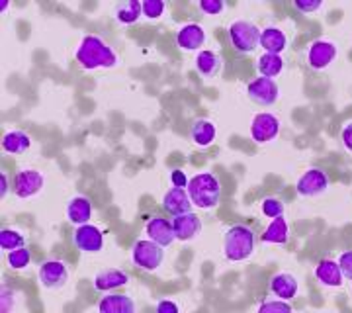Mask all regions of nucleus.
Listing matches in <instances>:
<instances>
[{
    "label": "nucleus",
    "mask_w": 352,
    "mask_h": 313,
    "mask_svg": "<svg viewBox=\"0 0 352 313\" xmlns=\"http://www.w3.org/2000/svg\"><path fill=\"white\" fill-rule=\"evenodd\" d=\"M76 63L87 69V71H94V69H112L118 65V55L113 50L98 36H87L82 38L80 45L76 47Z\"/></svg>",
    "instance_id": "f257e3e1"
},
{
    "label": "nucleus",
    "mask_w": 352,
    "mask_h": 313,
    "mask_svg": "<svg viewBox=\"0 0 352 313\" xmlns=\"http://www.w3.org/2000/svg\"><path fill=\"white\" fill-rule=\"evenodd\" d=\"M188 196L200 210H214L221 200V182L214 173H198L188 182Z\"/></svg>",
    "instance_id": "f03ea898"
},
{
    "label": "nucleus",
    "mask_w": 352,
    "mask_h": 313,
    "mask_svg": "<svg viewBox=\"0 0 352 313\" xmlns=\"http://www.w3.org/2000/svg\"><path fill=\"white\" fill-rule=\"evenodd\" d=\"M254 243H256V233L251 226L245 224L231 226L223 239V255L231 263L247 261L254 250Z\"/></svg>",
    "instance_id": "7ed1b4c3"
},
{
    "label": "nucleus",
    "mask_w": 352,
    "mask_h": 313,
    "mask_svg": "<svg viewBox=\"0 0 352 313\" xmlns=\"http://www.w3.org/2000/svg\"><path fill=\"white\" fill-rule=\"evenodd\" d=\"M229 41L233 50L249 55L261 45V30L249 20H235L229 25Z\"/></svg>",
    "instance_id": "20e7f679"
},
{
    "label": "nucleus",
    "mask_w": 352,
    "mask_h": 313,
    "mask_svg": "<svg viewBox=\"0 0 352 313\" xmlns=\"http://www.w3.org/2000/svg\"><path fill=\"white\" fill-rule=\"evenodd\" d=\"M164 250L159 243H155L153 239H139L135 241L133 249H131V261L141 270L155 272L161 263H163Z\"/></svg>",
    "instance_id": "39448f33"
},
{
    "label": "nucleus",
    "mask_w": 352,
    "mask_h": 313,
    "mask_svg": "<svg viewBox=\"0 0 352 313\" xmlns=\"http://www.w3.org/2000/svg\"><path fill=\"white\" fill-rule=\"evenodd\" d=\"M43 184H45L43 173H39L36 169H24V171L16 173V176H14L12 192L20 200H28V198L38 196L39 192L43 190Z\"/></svg>",
    "instance_id": "423d86ee"
},
{
    "label": "nucleus",
    "mask_w": 352,
    "mask_h": 313,
    "mask_svg": "<svg viewBox=\"0 0 352 313\" xmlns=\"http://www.w3.org/2000/svg\"><path fill=\"white\" fill-rule=\"evenodd\" d=\"M247 94L258 106H272L280 98V88H278V83L274 78L256 76V78H252L251 83H249Z\"/></svg>",
    "instance_id": "0eeeda50"
},
{
    "label": "nucleus",
    "mask_w": 352,
    "mask_h": 313,
    "mask_svg": "<svg viewBox=\"0 0 352 313\" xmlns=\"http://www.w3.org/2000/svg\"><path fill=\"white\" fill-rule=\"evenodd\" d=\"M329 184H331V180H329V175L323 169H309L305 175L300 176L296 190H298L300 196L315 198V196L327 192Z\"/></svg>",
    "instance_id": "6e6552de"
},
{
    "label": "nucleus",
    "mask_w": 352,
    "mask_h": 313,
    "mask_svg": "<svg viewBox=\"0 0 352 313\" xmlns=\"http://www.w3.org/2000/svg\"><path fill=\"white\" fill-rule=\"evenodd\" d=\"M69 280V268L63 261L50 259L39 266V282L41 286L47 290H59L63 288Z\"/></svg>",
    "instance_id": "1a4fd4ad"
},
{
    "label": "nucleus",
    "mask_w": 352,
    "mask_h": 313,
    "mask_svg": "<svg viewBox=\"0 0 352 313\" xmlns=\"http://www.w3.org/2000/svg\"><path fill=\"white\" fill-rule=\"evenodd\" d=\"M280 133V120H278L274 114H256L252 118L251 124V138L256 143H268L272 139L278 138Z\"/></svg>",
    "instance_id": "9d476101"
},
{
    "label": "nucleus",
    "mask_w": 352,
    "mask_h": 313,
    "mask_svg": "<svg viewBox=\"0 0 352 313\" xmlns=\"http://www.w3.org/2000/svg\"><path fill=\"white\" fill-rule=\"evenodd\" d=\"M337 57V45L329 39H317L307 50V65L314 71H323Z\"/></svg>",
    "instance_id": "9b49d317"
},
{
    "label": "nucleus",
    "mask_w": 352,
    "mask_h": 313,
    "mask_svg": "<svg viewBox=\"0 0 352 313\" xmlns=\"http://www.w3.org/2000/svg\"><path fill=\"white\" fill-rule=\"evenodd\" d=\"M73 243L82 252H100L104 249V235L96 226H78L73 233Z\"/></svg>",
    "instance_id": "f8f14e48"
},
{
    "label": "nucleus",
    "mask_w": 352,
    "mask_h": 313,
    "mask_svg": "<svg viewBox=\"0 0 352 313\" xmlns=\"http://www.w3.org/2000/svg\"><path fill=\"white\" fill-rule=\"evenodd\" d=\"M147 235L149 239H153L155 243H159L161 247H168V245H173L175 243V227H173V222H168V219H164L163 215H155L149 219V224H147Z\"/></svg>",
    "instance_id": "ddd939ff"
},
{
    "label": "nucleus",
    "mask_w": 352,
    "mask_h": 313,
    "mask_svg": "<svg viewBox=\"0 0 352 313\" xmlns=\"http://www.w3.org/2000/svg\"><path fill=\"white\" fill-rule=\"evenodd\" d=\"M176 43L184 51H198L206 43V30L200 24H186L176 32Z\"/></svg>",
    "instance_id": "4468645a"
},
{
    "label": "nucleus",
    "mask_w": 352,
    "mask_h": 313,
    "mask_svg": "<svg viewBox=\"0 0 352 313\" xmlns=\"http://www.w3.org/2000/svg\"><path fill=\"white\" fill-rule=\"evenodd\" d=\"M270 292L280 298V300H294L300 292V282L298 278L289 272H278L270 278Z\"/></svg>",
    "instance_id": "2eb2a0df"
},
{
    "label": "nucleus",
    "mask_w": 352,
    "mask_h": 313,
    "mask_svg": "<svg viewBox=\"0 0 352 313\" xmlns=\"http://www.w3.org/2000/svg\"><path fill=\"white\" fill-rule=\"evenodd\" d=\"M173 227H175V235L178 241H190V239L198 237L201 231V222L196 213L186 212L175 215L173 219Z\"/></svg>",
    "instance_id": "dca6fc26"
},
{
    "label": "nucleus",
    "mask_w": 352,
    "mask_h": 313,
    "mask_svg": "<svg viewBox=\"0 0 352 313\" xmlns=\"http://www.w3.org/2000/svg\"><path fill=\"white\" fill-rule=\"evenodd\" d=\"M163 210L170 215H180V213L192 212V200L188 196V190L184 188H170L163 196Z\"/></svg>",
    "instance_id": "f3484780"
},
{
    "label": "nucleus",
    "mask_w": 352,
    "mask_h": 313,
    "mask_svg": "<svg viewBox=\"0 0 352 313\" xmlns=\"http://www.w3.org/2000/svg\"><path fill=\"white\" fill-rule=\"evenodd\" d=\"M315 278L329 288H340L344 282L339 261H331V259H325L315 266Z\"/></svg>",
    "instance_id": "a211bd4d"
},
{
    "label": "nucleus",
    "mask_w": 352,
    "mask_h": 313,
    "mask_svg": "<svg viewBox=\"0 0 352 313\" xmlns=\"http://www.w3.org/2000/svg\"><path fill=\"white\" fill-rule=\"evenodd\" d=\"M92 215V202L87 196H75L67 204V219L75 226H85L88 224Z\"/></svg>",
    "instance_id": "6ab92c4d"
},
{
    "label": "nucleus",
    "mask_w": 352,
    "mask_h": 313,
    "mask_svg": "<svg viewBox=\"0 0 352 313\" xmlns=\"http://www.w3.org/2000/svg\"><path fill=\"white\" fill-rule=\"evenodd\" d=\"M286 45H288V38H286V34L280 28L268 25V28L261 30V47L266 53L280 55L282 51L286 50Z\"/></svg>",
    "instance_id": "aec40b11"
},
{
    "label": "nucleus",
    "mask_w": 352,
    "mask_h": 313,
    "mask_svg": "<svg viewBox=\"0 0 352 313\" xmlns=\"http://www.w3.org/2000/svg\"><path fill=\"white\" fill-rule=\"evenodd\" d=\"M127 282H129V274L124 272V270H118V268L102 270V272L94 276V290H98V292H110V290L126 286Z\"/></svg>",
    "instance_id": "412c9836"
},
{
    "label": "nucleus",
    "mask_w": 352,
    "mask_h": 313,
    "mask_svg": "<svg viewBox=\"0 0 352 313\" xmlns=\"http://www.w3.org/2000/svg\"><path fill=\"white\" fill-rule=\"evenodd\" d=\"M217 127L212 120H196L190 127V138L198 147H210L215 141Z\"/></svg>",
    "instance_id": "4be33fe9"
},
{
    "label": "nucleus",
    "mask_w": 352,
    "mask_h": 313,
    "mask_svg": "<svg viewBox=\"0 0 352 313\" xmlns=\"http://www.w3.org/2000/svg\"><path fill=\"white\" fill-rule=\"evenodd\" d=\"M98 310L102 313H133L135 312V301L124 294H110L104 296L98 303Z\"/></svg>",
    "instance_id": "5701e85b"
},
{
    "label": "nucleus",
    "mask_w": 352,
    "mask_h": 313,
    "mask_svg": "<svg viewBox=\"0 0 352 313\" xmlns=\"http://www.w3.org/2000/svg\"><path fill=\"white\" fill-rule=\"evenodd\" d=\"M288 222H286L284 215H280V217H274V219L268 224V227L264 229L263 241L264 243H274V245H284V243L288 241Z\"/></svg>",
    "instance_id": "b1692460"
},
{
    "label": "nucleus",
    "mask_w": 352,
    "mask_h": 313,
    "mask_svg": "<svg viewBox=\"0 0 352 313\" xmlns=\"http://www.w3.org/2000/svg\"><path fill=\"white\" fill-rule=\"evenodd\" d=\"M30 145H32V138L25 131H20V129L8 131L2 138V149L6 153H12V155H22V153L30 149Z\"/></svg>",
    "instance_id": "393cba45"
},
{
    "label": "nucleus",
    "mask_w": 352,
    "mask_h": 313,
    "mask_svg": "<svg viewBox=\"0 0 352 313\" xmlns=\"http://www.w3.org/2000/svg\"><path fill=\"white\" fill-rule=\"evenodd\" d=\"M219 67H221V57L212 50H201L196 57V69L201 76L206 78H212L219 73Z\"/></svg>",
    "instance_id": "a878e982"
},
{
    "label": "nucleus",
    "mask_w": 352,
    "mask_h": 313,
    "mask_svg": "<svg viewBox=\"0 0 352 313\" xmlns=\"http://www.w3.org/2000/svg\"><path fill=\"white\" fill-rule=\"evenodd\" d=\"M256 69L261 76H268V78H276L282 69H284V59L274 53H263L256 61Z\"/></svg>",
    "instance_id": "bb28decb"
},
{
    "label": "nucleus",
    "mask_w": 352,
    "mask_h": 313,
    "mask_svg": "<svg viewBox=\"0 0 352 313\" xmlns=\"http://www.w3.org/2000/svg\"><path fill=\"white\" fill-rule=\"evenodd\" d=\"M141 16H143V2H138V0H127L116 8V20L120 24H135Z\"/></svg>",
    "instance_id": "cd10ccee"
},
{
    "label": "nucleus",
    "mask_w": 352,
    "mask_h": 313,
    "mask_svg": "<svg viewBox=\"0 0 352 313\" xmlns=\"http://www.w3.org/2000/svg\"><path fill=\"white\" fill-rule=\"evenodd\" d=\"M25 245V235L18 229H2L0 231V249L4 252H10L14 249H20Z\"/></svg>",
    "instance_id": "c85d7f7f"
},
{
    "label": "nucleus",
    "mask_w": 352,
    "mask_h": 313,
    "mask_svg": "<svg viewBox=\"0 0 352 313\" xmlns=\"http://www.w3.org/2000/svg\"><path fill=\"white\" fill-rule=\"evenodd\" d=\"M6 261H8V266L12 270H24L32 263V252L24 245L20 249H14L10 252H6Z\"/></svg>",
    "instance_id": "c756f323"
},
{
    "label": "nucleus",
    "mask_w": 352,
    "mask_h": 313,
    "mask_svg": "<svg viewBox=\"0 0 352 313\" xmlns=\"http://www.w3.org/2000/svg\"><path fill=\"white\" fill-rule=\"evenodd\" d=\"M261 210L266 217H270V219H274V217H280V215H284V210H286V206H284V202L276 198V196H268V198H264L263 204H261Z\"/></svg>",
    "instance_id": "7c9ffc66"
},
{
    "label": "nucleus",
    "mask_w": 352,
    "mask_h": 313,
    "mask_svg": "<svg viewBox=\"0 0 352 313\" xmlns=\"http://www.w3.org/2000/svg\"><path fill=\"white\" fill-rule=\"evenodd\" d=\"M166 10V6H164L163 0H145L143 2V16L145 18H149V20H157V18H161Z\"/></svg>",
    "instance_id": "2f4dec72"
},
{
    "label": "nucleus",
    "mask_w": 352,
    "mask_h": 313,
    "mask_svg": "<svg viewBox=\"0 0 352 313\" xmlns=\"http://www.w3.org/2000/svg\"><path fill=\"white\" fill-rule=\"evenodd\" d=\"M258 312L261 313H292V303L286 300H268L264 301L263 305L258 307Z\"/></svg>",
    "instance_id": "473e14b6"
},
{
    "label": "nucleus",
    "mask_w": 352,
    "mask_h": 313,
    "mask_svg": "<svg viewBox=\"0 0 352 313\" xmlns=\"http://www.w3.org/2000/svg\"><path fill=\"white\" fill-rule=\"evenodd\" d=\"M198 8H200L204 14H208V16H217V14L223 12L226 4H223L221 0H200Z\"/></svg>",
    "instance_id": "72a5a7b5"
},
{
    "label": "nucleus",
    "mask_w": 352,
    "mask_h": 313,
    "mask_svg": "<svg viewBox=\"0 0 352 313\" xmlns=\"http://www.w3.org/2000/svg\"><path fill=\"white\" fill-rule=\"evenodd\" d=\"M292 6H294L298 12L309 14V12H315V10H319L323 4H321V0H296Z\"/></svg>",
    "instance_id": "f704fd0d"
},
{
    "label": "nucleus",
    "mask_w": 352,
    "mask_h": 313,
    "mask_svg": "<svg viewBox=\"0 0 352 313\" xmlns=\"http://www.w3.org/2000/svg\"><path fill=\"white\" fill-rule=\"evenodd\" d=\"M339 266L342 270V276L346 280H352V250H344L339 257Z\"/></svg>",
    "instance_id": "c9c22d12"
},
{
    "label": "nucleus",
    "mask_w": 352,
    "mask_h": 313,
    "mask_svg": "<svg viewBox=\"0 0 352 313\" xmlns=\"http://www.w3.org/2000/svg\"><path fill=\"white\" fill-rule=\"evenodd\" d=\"M170 182H173V186L175 188H188V176L184 171H180V169H176L170 173Z\"/></svg>",
    "instance_id": "e433bc0d"
},
{
    "label": "nucleus",
    "mask_w": 352,
    "mask_h": 313,
    "mask_svg": "<svg viewBox=\"0 0 352 313\" xmlns=\"http://www.w3.org/2000/svg\"><path fill=\"white\" fill-rule=\"evenodd\" d=\"M340 139H342V145L346 147V151H351L352 153V122H349V124L342 127Z\"/></svg>",
    "instance_id": "4c0bfd02"
},
{
    "label": "nucleus",
    "mask_w": 352,
    "mask_h": 313,
    "mask_svg": "<svg viewBox=\"0 0 352 313\" xmlns=\"http://www.w3.org/2000/svg\"><path fill=\"white\" fill-rule=\"evenodd\" d=\"M178 310H180L178 303H175V301L170 300H163L157 303V312L159 313H176Z\"/></svg>",
    "instance_id": "58836bf2"
},
{
    "label": "nucleus",
    "mask_w": 352,
    "mask_h": 313,
    "mask_svg": "<svg viewBox=\"0 0 352 313\" xmlns=\"http://www.w3.org/2000/svg\"><path fill=\"white\" fill-rule=\"evenodd\" d=\"M10 288H2V312H10L12 310V298H8L10 296Z\"/></svg>",
    "instance_id": "ea45409f"
},
{
    "label": "nucleus",
    "mask_w": 352,
    "mask_h": 313,
    "mask_svg": "<svg viewBox=\"0 0 352 313\" xmlns=\"http://www.w3.org/2000/svg\"><path fill=\"white\" fill-rule=\"evenodd\" d=\"M8 190H10V188H8L6 173H2V175H0V196H2V198H6V196H8Z\"/></svg>",
    "instance_id": "a19ab883"
}]
</instances>
